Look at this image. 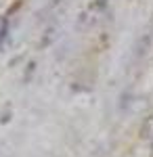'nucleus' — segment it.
I'll use <instances>...</instances> for the list:
<instances>
[{
    "label": "nucleus",
    "mask_w": 153,
    "mask_h": 157,
    "mask_svg": "<svg viewBox=\"0 0 153 157\" xmlns=\"http://www.w3.org/2000/svg\"><path fill=\"white\" fill-rule=\"evenodd\" d=\"M151 38H153V34H151V32H147V34H143V36L136 40V44H134V52H132L134 61H141L143 57L147 55V50H149V46H151Z\"/></svg>",
    "instance_id": "nucleus-1"
},
{
    "label": "nucleus",
    "mask_w": 153,
    "mask_h": 157,
    "mask_svg": "<svg viewBox=\"0 0 153 157\" xmlns=\"http://www.w3.org/2000/svg\"><path fill=\"white\" fill-rule=\"evenodd\" d=\"M147 136H149V143H151V157H153V126L149 128V134Z\"/></svg>",
    "instance_id": "nucleus-4"
},
{
    "label": "nucleus",
    "mask_w": 153,
    "mask_h": 157,
    "mask_svg": "<svg viewBox=\"0 0 153 157\" xmlns=\"http://www.w3.org/2000/svg\"><path fill=\"white\" fill-rule=\"evenodd\" d=\"M128 105H130V94H122V98H120V109L124 111Z\"/></svg>",
    "instance_id": "nucleus-3"
},
{
    "label": "nucleus",
    "mask_w": 153,
    "mask_h": 157,
    "mask_svg": "<svg viewBox=\"0 0 153 157\" xmlns=\"http://www.w3.org/2000/svg\"><path fill=\"white\" fill-rule=\"evenodd\" d=\"M11 17L9 15H2L0 17V50H4L9 46V42H11Z\"/></svg>",
    "instance_id": "nucleus-2"
}]
</instances>
